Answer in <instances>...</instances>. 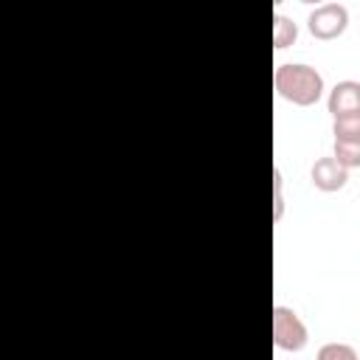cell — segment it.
Returning a JSON list of instances; mask_svg holds the SVG:
<instances>
[{
	"label": "cell",
	"instance_id": "cell-1",
	"mask_svg": "<svg viewBox=\"0 0 360 360\" xmlns=\"http://www.w3.org/2000/svg\"><path fill=\"white\" fill-rule=\"evenodd\" d=\"M273 84L281 98H287L298 107H312L323 96V76L315 68L301 65V62L278 65L273 73Z\"/></svg>",
	"mask_w": 360,
	"mask_h": 360
},
{
	"label": "cell",
	"instance_id": "cell-8",
	"mask_svg": "<svg viewBox=\"0 0 360 360\" xmlns=\"http://www.w3.org/2000/svg\"><path fill=\"white\" fill-rule=\"evenodd\" d=\"M335 141H360V115H343L332 121Z\"/></svg>",
	"mask_w": 360,
	"mask_h": 360
},
{
	"label": "cell",
	"instance_id": "cell-9",
	"mask_svg": "<svg viewBox=\"0 0 360 360\" xmlns=\"http://www.w3.org/2000/svg\"><path fill=\"white\" fill-rule=\"evenodd\" d=\"M315 360H360L354 346L349 343H340V340H332V343H323L315 354Z\"/></svg>",
	"mask_w": 360,
	"mask_h": 360
},
{
	"label": "cell",
	"instance_id": "cell-7",
	"mask_svg": "<svg viewBox=\"0 0 360 360\" xmlns=\"http://www.w3.org/2000/svg\"><path fill=\"white\" fill-rule=\"evenodd\" d=\"M332 158H335L343 169H357V166H360V141H335Z\"/></svg>",
	"mask_w": 360,
	"mask_h": 360
},
{
	"label": "cell",
	"instance_id": "cell-10",
	"mask_svg": "<svg viewBox=\"0 0 360 360\" xmlns=\"http://www.w3.org/2000/svg\"><path fill=\"white\" fill-rule=\"evenodd\" d=\"M273 177H276V183H273V188H276V219H281V211H284V200H281V169H276L273 172Z\"/></svg>",
	"mask_w": 360,
	"mask_h": 360
},
{
	"label": "cell",
	"instance_id": "cell-2",
	"mask_svg": "<svg viewBox=\"0 0 360 360\" xmlns=\"http://www.w3.org/2000/svg\"><path fill=\"white\" fill-rule=\"evenodd\" d=\"M309 340L307 323L290 307H273V343L284 352H301Z\"/></svg>",
	"mask_w": 360,
	"mask_h": 360
},
{
	"label": "cell",
	"instance_id": "cell-6",
	"mask_svg": "<svg viewBox=\"0 0 360 360\" xmlns=\"http://www.w3.org/2000/svg\"><path fill=\"white\" fill-rule=\"evenodd\" d=\"M298 37V25L287 17V14H276L273 17V45L281 51V48H290Z\"/></svg>",
	"mask_w": 360,
	"mask_h": 360
},
{
	"label": "cell",
	"instance_id": "cell-3",
	"mask_svg": "<svg viewBox=\"0 0 360 360\" xmlns=\"http://www.w3.org/2000/svg\"><path fill=\"white\" fill-rule=\"evenodd\" d=\"M349 25V8L343 3H321L309 11L307 28L315 39H335Z\"/></svg>",
	"mask_w": 360,
	"mask_h": 360
},
{
	"label": "cell",
	"instance_id": "cell-5",
	"mask_svg": "<svg viewBox=\"0 0 360 360\" xmlns=\"http://www.w3.org/2000/svg\"><path fill=\"white\" fill-rule=\"evenodd\" d=\"M309 177H312V186L321 188V191H340L349 180V169H343L332 155L329 158H318L309 169Z\"/></svg>",
	"mask_w": 360,
	"mask_h": 360
},
{
	"label": "cell",
	"instance_id": "cell-4",
	"mask_svg": "<svg viewBox=\"0 0 360 360\" xmlns=\"http://www.w3.org/2000/svg\"><path fill=\"white\" fill-rule=\"evenodd\" d=\"M326 107L332 112V118H343V115H360V82L354 79H343L329 90Z\"/></svg>",
	"mask_w": 360,
	"mask_h": 360
}]
</instances>
